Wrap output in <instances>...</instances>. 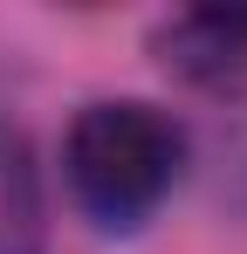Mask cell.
Wrapping results in <instances>:
<instances>
[{"label":"cell","instance_id":"7a4b0ae2","mask_svg":"<svg viewBox=\"0 0 247 254\" xmlns=\"http://www.w3.org/2000/svg\"><path fill=\"white\" fill-rule=\"evenodd\" d=\"M158 55L185 83H234L247 69V14H220V7L179 14L158 28Z\"/></svg>","mask_w":247,"mask_h":254},{"label":"cell","instance_id":"6da1fadb","mask_svg":"<svg viewBox=\"0 0 247 254\" xmlns=\"http://www.w3.org/2000/svg\"><path fill=\"white\" fill-rule=\"evenodd\" d=\"M62 172H69L76 206L96 227L130 234L185 179V124L158 103L103 96V103L76 110V124L62 137Z\"/></svg>","mask_w":247,"mask_h":254},{"label":"cell","instance_id":"3957f363","mask_svg":"<svg viewBox=\"0 0 247 254\" xmlns=\"http://www.w3.org/2000/svg\"><path fill=\"white\" fill-rule=\"evenodd\" d=\"M48 220H41V172L35 151L14 124H0V254H41Z\"/></svg>","mask_w":247,"mask_h":254}]
</instances>
